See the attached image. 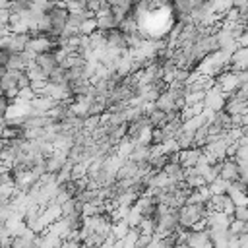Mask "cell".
Listing matches in <instances>:
<instances>
[{"label": "cell", "mask_w": 248, "mask_h": 248, "mask_svg": "<svg viewBox=\"0 0 248 248\" xmlns=\"http://www.w3.org/2000/svg\"><path fill=\"white\" fill-rule=\"evenodd\" d=\"M68 16H70V12L64 8V4H54L46 12V19H48V25H50V37H58L66 29Z\"/></svg>", "instance_id": "6da1fadb"}, {"label": "cell", "mask_w": 248, "mask_h": 248, "mask_svg": "<svg viewBox=\"0 0 248 248\" xmlns=\"http://www.w3.org/2000/svg\"><path fill=\"white\" fill-rule=\"evenodd\" d=\"M203 108H207V110H211V112H219V110H225V97H223V93H221V89H219V85H215L213 83V87L205 93V97H203Z\"/></svg>", "instance_id": "7a4b0ae2"}, {"label": "cell", "mask_w": 248, "mask_h": 248, "mask_svg": "<svg viewBox=\"0 0 248 248\" xmlns=\"http://www.w3.org/2000/svg\"><path fill=\"white\" fill-rule=\"evenodd\" d=\"M66 163H68V151H52V153L45 159L46 174H52V176L58 174Z\"/></svg>", "instance_id": "3957f363"}, {"label": "cell", "mask_w": 248, "mask_h": 248, "mask_svg": "<svg viewBox=\"0 0 248 248\" xmlns=\"http://www.w3.org/2000/svg\"><path fill=\"white\" fill-rule=\"evenodd\" d=\"M105 37V43L107 46L110 48H116V50H128V43H126V35L116 27V29H110L107 33H103Z\"/></svg>", "instance_id": "277c9868"}, {"label": "cell", "mask_w": 248, "mask_h": 248, "mask_svg": "<svg viewBox=\"0 0 248 248\" xmlns=\"http://www.w3.org/2000/svg\"><path fill=\"white\" fill-rule=\"evenodd\" d=\"M35 66L39 70H43L46 76H50L58 68V60H56L54 52H45V54H37L35 56Z\"/></svg>", "instance_id": "5b68a950"}, {"label": "cell", "mask_w": 248, "mask_h": 248, "mask_svg": "<svg viewBox=\"0 0 248 248\" xmlns=\"http://www.w3.org/2000/svg\"><path fill=\"white\" fill-rule=\"evenodd\" d=\"M153 107L159 108V110H163L165 114H169V112H180V108H182V107H180V105H178L167 91L159 95V99L153 103Z\"/></svg>", "instance_id": "8992f818"}, {"label": "cell", "mask_w": 248, "mask_h": 248, "mask_svg": "<svg viewBox=\"0 0 248 248\" xmlns=\"http://www.w3.org/2000/svg\"><path fill=\"white\" fill-rule=\"evenodd\" d=\"M202 149H196V147H190V149H184V151H178V163L182 165V169H192L196 167V163L200 161L202 157Z\"/></svg>", "instance_id": "52a82bcc"}, {"label": "cell", "mask_w": 248, "mask_h": 248, "mask_svg": "<svg viewBox=\"0 0 248 248\" xmlns=\"http://www.w3.org/2000/svg\"><path fill=\"white\" fill-rule=\"evenodd\" d=\"M219 178H223V180H227V182L238 180V165H236L234 159H223V161H221Z\"/></svg>", "instance_id": "ba28073f"}, {"label": "cell", "mask_w": 248, "mask_h": 248, "mask_svg": "<svg viewBox=\"0 0 248 248\" xmlns=\"http://www.w3.org/2000/svg\"><path fill=\"white\" fill-rule=\"evenodd\" d=\"M108 4H110L112 16H114L118 21H122L124 17H128L130 12H132V8H134V4L128 2V0H116V2H108Z\"/></svg>", "instance_id": "9c48e42d"}, {"label": "cell", "mask_w": 248, "mask_h": 248, "mask_svg": "<svg viewBox=\"0 0 248 248\" xmlns=\"http://www.w3.org/2000/svg\"><path fill=\"white\" fill-rule=\"evenodd\" d=\"M147 118H149V126H151V128H163V126L169 122V116H167L163 110L155 108V107L147 112Z\"/></svg>", "instance_id": "30bf717a"}, {"label": "cell", "mask_w": 248, "mask_h": 248, "mask_svg": "<svg viewBox=\"0 0 248 248\" xmlns=\"http://www.w3.org/2000/svg\"><path fill=\"white\" fill-rule=\"evenodd\" d=\"M149 151H151V145H145V143H134L132 147V153H130V161L138 163V161H143L149 157Z\"/></svg>", "instance_id": "8fae6325"}, {"label": "cell", "mask_w": 248, "mask_h": 248, "mask_svg": "<svg viewBox=\"0 0 248 248\" xmlns=\"http://www.w3.org/2000/svg\"><path fill=\"white\" fill-rule=\"evenodd\" d=\"M174 141H176V145H178L180 151L190 149V147H194V134H190V132H186V130H180V132L174 136Z\"/></svg>", "instance_id": "7c38bea8"}, {"label": "cell", "mask_w": 248, "mask_h": 248, "mask_svg": "<svg viewBox=\"0 0 248 248\" xmlns=\"http://www.w3.org/2000/svg\"><path fill=\"white\" fill-rule=\"evenodd\" d=\"M205 124H207L205 116H203V114H198V116H194V118L186 120V122L182 124V130H186V132L194 134L196 130H200V128H202V126H205Z\"/></svg>", "instance_id": "4fadbf2b"}, {"label": "cell", "mask_w": 248, "mask_h": 248, "mask_svg": "<svg viewBox=\"0 0 248 248\" xmlns=\"http://www.w3.org/2000/svg\"><path fill=\"white\" fill-rule=\"evenodd\" d=\"M229 186H231V182H227V180H223V178H217V180L211 182L207 188H209V194H211V196H225L227 190H229Z\"/></svg>", "instance_id": "5bb4252c"}, {"label": "cell", "mask_w": 248, "mask_h": 248, "mask_svg": "<svg viewBox=\"0 0 248 248\" xmlns=\"http://www.w3.org/2000/svg\"><path fill=\"white\" fill-rule=\"evenodd\" d=\"M48 83H50V85H66V70L58 66V68L48 76Z\"/></svg>", "instance_id": "9a60e30c"}, {"label": "cell", "mask_w": 248, "mask_h": 248, "mask_svg": "<svg viewBox=\"0 0 248 248\" xmlns=\"http://www.w3.org/2000/svg\"><path fill=\"white\" fill-rule=\"evenodd\" d=\"M234 161H236V163H248V147H246V145H238V143H236Z\"/></svg>", "instance_id": "2e32d148"}, {"label": "cell", "mask_w": 248, "mask_h": 248, "mask_svg": "<svg viewBox=\"0 0 248 248\" xmlns=\"http://www.w3.org/2000/svg\"><path fill=\"white\" fill-rule=\"evenodd\" d=\"M232 219H236V221H240V223H248V205H244V207H234Z\"/></svg>", "instance_id": "e0dca14e"}, {"label": "cell", "mask_w": 248, "mask_h": 248, "mask_svg": "<svg viewBox=\"0 0 248 248\" xmlns=\"http://www.w3.org/2000/svg\"><path fill=\"white\" fill-rule=\"evenodd\" d=\"M153 240H155V236H151V234H140L134 248H149V244H151Z\"/></svg>", "instance_id": "ac0fdd59"}, {"label": "cell", "mask_w": 248, "mask_h": 248, "mask_svg": "<svg viewBox=\"0 0 248 248\" xmlns=\"http://www.w3.org/2000/svg\"><path fill=\"white\" fill-rule=\"evenodd\" d=\"M238 165V180L248 184V163H236Z\"/></svg>", "instance_id": "d6986e66"}, {"label": "cell", "mask_w": 248, "mask_h": 248, "mask_svg": "<svg viewBox=\"0 0 248 248\" xmlns=\"http://www.w3.org/2000/svg\"><path fill=\"white\" fill-rule=\"evenodd\" d=\"M10 56H12V54H10L6 48H0V70H6V64H8Z\"/></svg>", "instance_id": "ffe728a7"}]
</instances>
